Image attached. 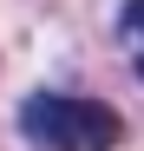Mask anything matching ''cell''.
I'll return each mask as SVG.
<instances>
[{
    "instance_id": "6da1fadb",
    "label": "cell",
    "mask_w": 144,
    "mask_h": 151,
    "mask_svg": "<svg viewBox=\"0 0 144 151\" xmlns=\"http://www.w3.org/2000/svg\"><path fill=\"white\" fill-rule=\"evenodd\" d=\"M20 132L39 151H118L125 118L105 99H72V92H33L20 105Z\"/></svg>"
},
{
    "instance_id": "7a4b0ae2",
    "label": "cell",
    "mask_w": 144,
    "mask_h": 151,
    "mask_svg": "<svg viewBox=\"0 0 144 151\" xmlns=\"http://www.w3.org/2000/svg\"><path fill=\"white\" fill-rule=\"evenodd\" d=\"M118 27H125V40H131V59H138V72H144V0H125Z\"/></svg>"
}]
</instances>
